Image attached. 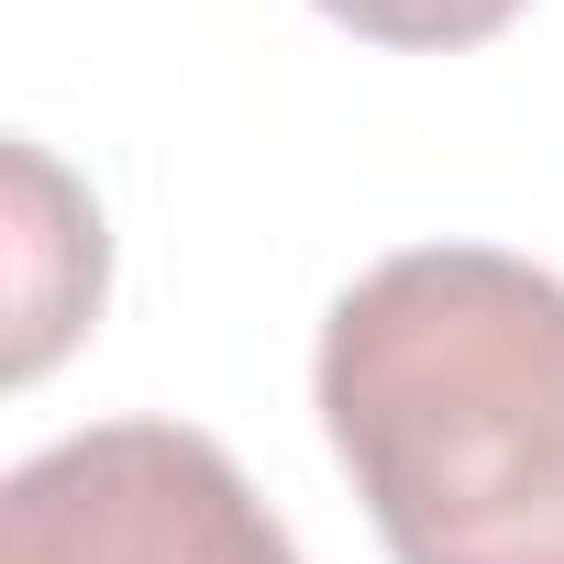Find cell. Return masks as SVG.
<instances>
[{
    "label": "cell",
    "instance_id": "obj_2",
    "mask_svg": "<svg viewBox=\"0 0 564 564\" xmlns=\"http://www.w3.org/2000/svg\"><path fill=\"white\" fill-rule=\"evenodd\" d=\"M0 564H300L243 465L177 421H100L0 487Z\"/></svg>",
    "mask_w": 564,
    "mask_h": 564
},
{
    "label": "cell",
    "instance_id": "obj_1",
    "mask_svg": "<svg viewBox=\"0 0 564 564\" xmlns=\"http://www.w3.org/2000/svg\"><path fill=\"white\" fill-rule=\"evenodd\" d=\"M322 432L399 564H564V276L410 243L322 322Z\"/></svg>",
    "mask_w": 564,
    "mask_h": 564
},
{
    "label": "cell",
    "instance_id": "obj_3",
    "mask_svg": "<svg viewBox=\"0 0 564 564\" xmlns=\"http://www.w3.org/2000/svg\"><path fill=\"white\" fill-rule=\"evenodd\" d=\"M333 23H355L366 45H410V56H454V45H487L498 23H520L531 0H322Z\"/></svg>",
    "mask_w": 564,
    "mask_h": 564
}]
</instances>
